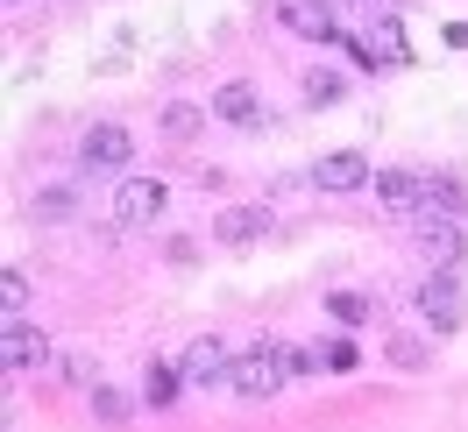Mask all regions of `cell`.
Wrapping results in <instances>:
<instances>
[{"mask_svg":"<svg viewBox=\"0 0 468 432\" xmlns=\"http://www.w3.org/2000/svg\"><path fill=\"white\" fill-rule=\"evenodd\" d=\"M284 347L277 341H256L249 347V354H234L228 362V390L234 397H249V404H263V397H277V390H284Z\"/></svg>","mask_w":468,"mask_h":432,"instance_id":"obj_1","label":"cell"},{"mask_svg":"<svg viewBox=\"0 0 468 432\" xmlns=\"http://www.w3.org/2000/svg\"><path fill=\"white\" fill-rule=\"evenodd\" d=\"M462 269H433V277H419V319L433 326V333H454L462 326Z\"/></svg>","mask_w":468,"mask_h":432,"instance_id":"obj_2","label":"cell"},{"mask_svg":"<svg viewBox=\"0 0 468 432\" xmlns=\"http://www.w3.org/2000/svg\"><path fill=\"white\" fill-rule=\"evenodd\" d=\"M355 50V64L362 71H377V64H405L411 58V43H405V29L390 22V15H369V29H355V36H341Z\"/></svg>","mask_w":468,"mask_h":432,"instance_id":"obj_3","label":"cell"},{"mask_svg":"<svg viewBox=\"0 0 468 432\" xmlns=\"http://www.w3.org/2000/svg\"><path fill=\"white\" fill-rule=\"evenodd\" d=\"M411 220H419V248L433 256V269H462V213L426 205V213H411Z\"/></svg>","mask_w":468,"mask_h":432,"instance_id":"obj_4","label":"cell"},{"mask_svg":"<svg viewBox=\"0 0 468 432\" xmlns=\"http://www.w3.org/2000/svg\"><path fill=\"white\" fill-rule=\"evenodd\" d=\"M164 205H171L164 177H121V192H114V227H149V220H164Z\"/></svg>","mask_w":468,"mask_h":432,"instance_id":"obj_5","label":"cell"},{"mask_svg":"<svg viewBox=\"0 0 468 432\" xmlns=\"http://www.w3.org/2000/svg\"><path fill=\"white\" fill-rule=\"evenodd\" d=\"M79 163L86 171H128L135 163V135L121 121H100V128H86V142H79Z\"/></svg>","mask_w":468,"mask_h":432,"instance_id":"obj_6","label":"cell"},{"mask_svg":"<svg viewBox=\"0 0 468 432\" xmlns=\"http://www.w3.org/2000/svg\"><path fill=\"white\" fill-rule=\"evenodd\" d=\"M277 22H284V29L292 36H313V43H341V22H334V7H326V0H277Z\"/></svg>","mask_w":468,"mask_h":432,"instance_id":"obj_7","label":"cell"},{"mask_svg":"<svg viewBox=\"0 0 468 432\" xmlns=\"http://www.w3.org/2000/svg\"><path fill=\"white\" fill-rule=\"evenodd\" d=\"M369 184H377V199L390 213H426L433 205V177H419V171H377Z\"/></svg>","mask_w":468,"mask_h":432,"instance_id":"obj_8","label":"cell"},{"mask_svg":"<svg viewBox=\"0 0 468 432\" xmlns=\"http://www.w3.org/2000/svg\"><path fill=\"white\" fill-rule=\"evenodd\" d=\"M313 184L320 192H362L369 184V156L362 149H326L320 163H313Z\"/></svg>","mask_w":468,"mask_h":432,"instance_id":"obj_9","label":"cell"},{"mask_svg":"<svg viewBox=\"0 0 468 432\" xmlns=\"http://www.w3.org/2000/svg\"><path fill=\"white\" fill-rule=\"evenodd\" d=\"M228 347L213 341V333H199V341L185 347V354H177V375H185V383H192V390H206V383H228Z\"/></svg>","mask_w":468,"mask_h":432,"instance_id":"obj_10","label":"cell"},{"mask_svg":"<svg viewBox=\"0 0 468 432\" xmlns=\"http://www.w3.org/2000/svg\"><path fill=\"white\" fill-rule=\"evenodd\" d=\"M0 362H7V369H43V362H58V354H50V341L36 333L29 319H7V326H0Z\"/></svg>","mask_w":468,"mask_h":432,"instance_id":"obj_11","label":"cell"},{"mask_svg":"<svg viewBox=\"0 0 468 432\" xmlns=\"http://www.w3.org/2000/svg\"><path fill=\"white\" fill-rule=\"evenodd\" d=\"M213 234H220L228 248H241V241H263V234H270V205H220Z\"/></svg>","mask_w":468,"mask_h":432,"instance_id":"obj_12","label":"cell"},{"mask_svg":"<svg viewBox=\"0 0 468 432\" xmlns=\"http://www.w3.org/2000/svg\"><path fill=\"white\" fill-rule=\"evenodd\" d=\"M213 114L234 121V128H256V121H263V100H256V86H241V79H234V86L213 92Z\"/></svg>","mask_w":468,"mask_h":432,"instance_id":"obj_13","label":"cell"},{"mask_svg":"<svg viewBox=\"0 0 468 432\" xmlns=\"http://www.w3.org/2000/svg\"><path fill=\"white\" fill-rule=\"evenodd\" d=\"M326 312L341 319V326H369V319H377V298H362V290H334Z\"/></svg>","mask_w":468,"mask_h":432,"instance_id":"obj_14","label":"cell"},{"mask_svg":"<svg viewBox=\"0 0 468 432\" xmlns=\"http://www.w3.org/2000/svg\"><path fill=\"white\" fill-rule=\"evenodd\" d=\"M92 411H100V426H128V418H135V397L100 383V390H92Z\"/></svg>","mask_w":468,"mask_h":432,"instance_id":"obj_15","label":"cell"},{"mask_svg":"<svg viewBox=\"0 0 468 432\" xmlns=\"http://www.w3.org/2000/svg\"><path fill=\"white\" fill-rule=\"evenodd\" d=\"M164 135H171V142H192V135H199V107L171 100V107H164Z\"/></svg>","mask_w":468,"mask_h":432,"instance_id":"obj_16","label":"cell"},{"mask_svg":"<svg viewBox=\"0 0 468 432\" xmlns=\"http://www.w3.org/2000/svg\"><path fill=\"white\" fill-rule=\"evenodd\" d=\"M58 375L79 383V390H100V362H92V354H58Z\"/></svg>","mask_w":468,"mask_h":432,"instance_id":"obj_17","label":"cell"},{"mask_svg":"<svg viewBox=\"0 0 468 432\" xmlns=\"http://www.w3.org/2000/svg\"><path fill=\"white\" fill-rule=\"evenodd\" d=\"M177 390H185V375H177V362H164V369H149V404H177Z\"/></svg>","mask_w":468,"mask_h":432,"instance_id":"obj_18","label":"cell"},{"mask_svg":"<svg viewBox=\"0 0 468 432\" xmlns=\"http://www.w3.org/2000/svg\"><path fill=\"white\" fill-rule=\"evenodd\" d=\"M390 362L398 369H426V341L419 333H390Z\"/></svg>","mask_w":468,"mask_h":432,"instance_id":"obj_19","label":"cell"},{"mask_svg":"<svg viewBox=\"0 0 468 432\" xmlns=\"http://www.w3.org/2000/svg\"><path fill=\"white\" fill-rule=\"evenodd\" d=\"M29 213H36V220H64V213H71V192L50 184V192H36V199H29Z\"/></svg>","mask_w":468,"mask_h":432,"instance_id":"obj_20","label":"cell"},{"mask_svg":"<svg viewBox=\"0 0 468 432\" xmlns=\"http://www.w3.org/2000/svg\"><path fill=\"white\" fill-rule=\"evenodd\" d=\"M334 100H341V79H334V71H313V79H305V107H334Z\"/></svg>","mask_w":468,"mask_h":432,"instance_id":"obj_21","label":"cell"},{"mask_svg":"<svg viewBox=\"0 0 468 432\" xmlns=\"http://www.w3.org/2000/svg\"><path fill=\"white\" fill-rule=\"evenodd\" d=\"M0 305H7V319H22V305H29V284H22V269H7V277H0Z\"/></svg>","mask_w":468,"mask_h":432,"instance_id":"obj_22","label":"cell"},{"mask_svg":"<svg viewBox=\"0 0 468 432\" xmlns=\"http://www.w3.org/2000/svg\"><path fill=\"white\" fill-rule=\"evenodd\" d=\"M320 369L348 375V369H355V347H348V341H326V347H320Z\"/></svg>","mask_w":468,"mask_h":432,"instance_id":"obj_23","label":"cell"},{"mask_svg":"<svg viewBox=\"0 0 468 432\" xmlns=\"http://www.w3.org/2000/svg\"><path fill=\"white\" fill-rule=\"evenodd\" d=\"M369 7H398V0H369Z\"/></svg>","mask_w":468,"mask_h":432,"instance_id":"obj_24","label":"cell"},{"mask_svg":"<svg viewBox=\"0 0 468 432\" xmlns=\"http://www.w3.org/2000/svg\"><path fill=\"white\" fill-rule=\"evenodd\" d=\"M7 7H29V0H7Z\"/></svg>","mask_w":468,"mask_h":432,"instance_id":"obj_25","label":"cell"}]
</instances>
